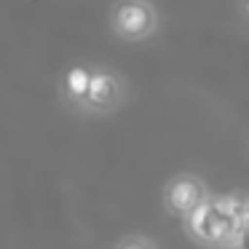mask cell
Wrapping results in <instances>:
<instances>
[{
  "label": "cell",
  "mask_w": 249,
  "mask_h": 249,
  "mask_svg": "<svg viewBox=\"0 0 249 249\" xmlns=\"http://www.w3.org/2000/svg\"><path fill=\"white\" fill-rule=\"evenodd\" d=\"M115 30L126 38H142L156 27V11L147 6L145 0H124L115 8Z\"/></svg>",
  "instance_id": "2"
},
{
  "label": "cell",
  "mask_w": 249,
  "mask_h": 249,
  "mask_svg": "<svg viewBox=\"0 0 249 249\" xmlns=\"http://www.w3.org/2000/svg\"><path fill=\"white\" fill-rule=\"evenodd\" d=\"M233 222H236V217H225L222 212H217L214 204H212V198H204L188 214L190 233H193L196 238H201V241H206V244H222V247L228 244Z\"/></svg>",
  "instance_id": "1"
},
{
  "label": "cell",
  "mask_w": 249,
  "mask_h": 249,
  "mask_svg": "<svg viewBox=\"0 0 249 249\" xmlns=\"http://www.w3.org/2000/svg\"><path fill=\"white\" fill-rule=\"evenodd\" d=\"M244 11H247V14H249V0H244Z\"/></svg>",
  "instance_id": "7"
},
{
  "label": "cell",
  "mask_w": 249,
  "mask_h": 249,
  "mask_svg": "<svg viewBox=\"0 0 249 249\" xmlns=\"http://www.w3.org/2000/svg\"><path fill=\"white\" fill-rule=\"evenodd\" d=\"M89 81H91V72L83 70V67H72V70L67 72V91H70L72 97L83 99L89 91Z\"/></svg>",
  "instance_id": "5"
},
{
  "label": "cell",
  "mask_w": 249,
  "mask_h": 249,
  "mask_svg": "<svg viewBox=\"0 0 249 249\" xmlns=\"http://www.w3.org/2000/svg\"><path fill=\"white\" fill-rule=\"evenodd\" d=\"M86 99H89V105H91L94 110L113 107L115 99H118V83H115V78L107 75V72H91Z\"/></svg>",
  "instance_id": "4"
},
{
  "label": "cell",
  "mask_w": 249,
  "mask_h": 249,
  "mask_svg": "<svg viewBox=\"0 0 249 249\" xmlns=\"http://www.w3.org/2000/svg\"><path fill=\"white\" fill-rule=\"evenodd\" d=\"M121 249H156L150 241H145V238H129V241L121 244Z\"/></svg>",
  "instance_id": "6"
},
{
  "label": "cell",
  "mask_w": 249,
  "mask_h": 249,
  "mask_svg": "<svg viewBox=\"0 0 249 249\" xmlns=\"http://www.w3.org/2000/svg\"><path fill=\"white\" fill-rule=\"evenodd\" d=\"M204 198H206V193H204L201 179L190 177V174H182V177H177V179H172V182H169L166 204H169V209L177 212V214L188 217Z\"/></svg>",
  "instance_id": "3"
}]
</instances>
